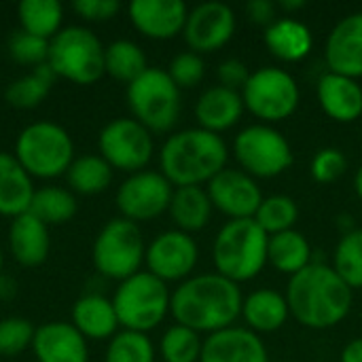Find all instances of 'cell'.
Wrapping results in <instances>:
<instances>
[{
	"instance_id": "cell-36",
	"label": "cell",
	"mask_w": 362,
	"mask_h": 362,
	"mask_svg": "<svg viewBox=\"0 0 362 362\" xmlns=\"http://www.w3.org/2000/svg\"><path fill=\"white\" fill-rule=\"evenodd\" d=\"M297 218H299V206L288 195L263 197V202L255 214L257 225L267 235H276V233H284V231L295 229Z\"/></svg>"
},
{
	"instance_id": "cell-22",
	"label": "cell",
	"mask_w": 362,
	"mask_h": 362,
	"mask_svg": "<svg viewBox=\"0 0 362 362\" xmlns=\"http://www.w3.org/2000/svg\"><path fill=\"white\" fill-rule=\"evenodd\" d=\"M318 104L337 123H354L362 115V87L356 78L325 72L316 87Z\"/></svg>"
},
{
	"instance_id": "cell-19",
	"label": "cell",
	"mask_w": 362,
	"mask_h": 362,
	"mask_svg": "<svg viewBox=\"0 0 362 362\" xmlns=\"http://www.w3.org/2000/svg\"><path fill=\"white\" fill-rule=\"evenodd\" d=\"M199 362H269V354L261 335L235 325L204 337Z\"/></svg>"
},
{
	"instance_id": "cell-9",
	"label": "cell",
	"mask_w": 362,
	"mask_h": 362,
	"mask_svg": "<svg viewBox=\"0 0 362 362\" xmlns=\"http://www.w3.org/2000/svg\"><path fill=\"white\" fill-rule=\"evenodd\" d=\"M146 255L144 235L140 225L117 216L110 218L95 235L91 246V263L93 269L117 284L142 272Z\"/></svg>"
},
{
	"instance_id": "cell-48",
	"label": "cell",
	"mask_w": 362,
	"mask_h": 362,
	"mask_svg": "<svg viewBox=\"0 0 362 362\" xmlns=\"http://www.w3.org/2000/svg\"><path fill=\"white\" fill-rule=\"evenodd\" d=\"M305 6V0H280L278 2V8L286 11V13H293V11H301Z\"/></svg>"
},
{
	"instance_id": "cell-13",
	"label": "cell",
	"mask_w": 362,
	"mask_h": 362,
	"mask_svg": "<svg viewBox=\"0 0 362 362\" xmlns=\"http://www.w3.org/2000/svg\"><path fill=\"white\" fill-rule=\"evenodd\" d=\"M172 195L174 187L159 170H142L129 174L119 185L115 202L123 218L140 225L165 214L170 210Z\"/></svg>"
},
{
	"instance_id": "cell-16",
	"label": "cell",
	"mask_w": 362,
	"mask_h": 362,
	"mask_svg": "<svg viewBox=\"0 0 362 362\" xmlns=\"http://www.w3.org/2000/svg\"><path fill=\"white\" fill-rule=\"evenodd\" d=\"M206 191L212 208L225 214L229 221L255 218L263 202V193L257 178L233 168H225L223 172H218L206 185Z\"/></svg>"
},
{
	"instance_id": "cell-12",
	"label": "cell",
	"mask_w": 362,
	"mask_h": 362,
	"mask_svg": "<svg viewBox=\"0 0 362 362\" xmlns=\"http://www.w3.org/2000/svg\"><path fill=\"white\" fill-rule=\"evenodd\" d=\"M98 155L112 170L129 176L146 170L155 155V140L153 134L134 117H119L100 129Z\"/></svg>"
},
{
	"instance_id": "cell-49",
	"label": "cell",
	"mask_w": 362,
	"mask_h": 362,
	"mask_svg": "<svg viewBox=\"0 0 362 362\" xmlns=\"http://www.w3.org/2000/svg\"><path fill=\"white\" fill-rule=\"evenodd\" d=\"M354 191H356V195L362 199V165L356 170V174H354Z\"/></svg>"
},
{
	"instance_id": "cell-46",
	"label": "cell",
	"mask_w": 362,
	"mask_h": 362,
	"mask_svg": "<svg viewBox=\"0 0 362 362\" xmlns=\"http://www.w3.org/2000/svg\"><path fill=\"white\" fill-rule=\"evenodd\" d=\"M341 362H362V337L352 339L341 350Z\"/></svg>"
},
{
	"instance_id": "cell-10",
	"label": "cell",
	"mask_w": 362,
	"mask_h": 362,
	"mask_svg": "<svg viewBox=\"0 0 362 362\" xmlns=\"http://www.w3.org/2000/svg\"><path fill=\"white\" fill-rule=\"evenodd\" d=\"M244 108L265 125L286 121L299 108L301 91L291 72L276 66H265L250 72L242 87Z\"/></svg>"
},
{
	"instance_id": "cell-39",
	"label": "cell",
	"mask_w": 362,
	"mask_h": 362,
	"mask_svg": "<svg viewBox=\"0 0 362 362\" xmlns=\"http://www.w3.org/2000/svg\"><path fill=\"white\" fill-rule=\"evenodd\" d=\"M36 327L21 316H8L0 320V356L13 358L32 348Z\"/></svg>"
},
{
	"instance_id": "cell-31",
	"label": "cell",
	"mask_w": 362,
	"mask_h": 362,
	"mask_svg": "<svg viewBox=\"0 0 362 362\" xmlns=\"http://www.w3.org/2000/svg\"><path fill=\"white\" fill-rule=\"evenodd\" d=\"M55 81H57V76L53 74V70L47 64H42V66L30 70L28 74L11 81L8 87L4 89V100L13 108L32 110L45 102V98L49 95Z\"/></svg>"
},
{
	"instance_id": "cell-34",
	"label": "cell",
	"mask_w": 362,
	"mask_h": 362,
	"mask_svg": "<svg viewBox=\"0 0 362 362\" xmlns=\"http://www.w3.org/2000/svg\"><path fill=\"white\" fill-rule=\"evenodd\" d=\"M146 68H148V62H146V55L138 42L127 40V38H119V40H112L110 45H106L104 70L115 81L129 85Z\"/></svg>"
},
{
	"instance_id": "cell-7",
	"label": "cell",
	"mask_w": 362,
	"mask_h": 362,
	"mask_svg": "<svg viewBox=\"0 0 362 362\" xmlns=\"http://www.w3.org/2000/svg\"><path fill=\"white\" fill-rule=\"evenodd\" d=\"M112 305L123 331L151 333L170 314L172 291L165 282L148 274L146 269L117 284L112 293Z\"/></svg>"
},
{
	"instance_id": "cell-1",
	"label": "cell",
	"mask_w": 362,
	"mask_h": 362,
	"mask_svg": "<svg viewBox=\"0 0 362 362\" xmlns=\"http://www.w3.org/2000/svg\"><path fill=\"white\" fill-rule=\"evenodd\" d=\"M244 295L240 284L212 274L191 276L172 291L170 314L176 325L189 327L199 335H212L235 327L242 318Z\"/></svg>"
},
{
	"instance_id": "cell-38",
	"label": "cell",
	"mask_w": 362,
	"mask_h": 362,
	"mask_svg": "<svg viewBox=\"0 0 362 362\" xmlns=\"http://www.w3.org/2000/svg\"><path fill=\"white\" fill-rule=\"evenodd\" d=\"M157 348L146 333L119 331L106 346L104 362H155Z\"/></svg>"
},
{
	"instance_id": "cell-32",
	"label": "cell",
	"mask_w": 362,
	"mask_h": 362,
	"mask_svg": "<svg viewBox=\"0 0 362 362\" xmlns=\"http://www.w3.org/2000/svg\"><path fill=\"white\" fill-rule=\"evenodd\" d=\"M115 170L100 155H81L66 172L68 189L76 195H100L112 182Z\"/></svg>"
},
{
	"instance_id": "cell-35",
	"label": "cell",
	"mask_w": 362,
	"mask_h": 362,
	"mask_svg": "<svg viewBox=\"0 0 362 362\" xmlns=\"http://www.w3.org/2000/svg\"><path fill=\"white\" fill-rule=\"evenodd\" d=\"M204 337L189 327L172 325L159 339V356L163 362H199Z\"/></svg>"
},
{
	"instance_id": "cell-8",
	"label": "cell",
	"mask_w": 362,
	"mask_h": 362,
	"mask_svg": "<svg viewBox=\"0 0 362 362\" xmlns=\"http://www.w3.org/2000/svg\"><path fill=\"white\" fill-rule=\"evenodd\" d=\"M125 100L132 117L151 134H168L180 117V89L163 68H146L127 85Z\"/></svg>"
},
{
	"instance_id": "cell-5",
	"label": "cell",
	"mask_w": 362,
	"mask_h": 362,
	"mask_svg": "<svg viewBox=\"0 0 362 362\" xmlns=\"http://www.w3.org/2000/svg\"><path fill=\"white\" fill-rule=\"evenodd\" d=\"M15 159L38 180H53L66 176L76 159L74 142L66 127L53 121H34L25 125L15 140Z\"/></svg>"
},
{
	"instance_id": "cell-28",
	"label": "cell",
	"mask_w": 362,
	"mask_h": 362,
	"mask_svg": "<svg viewBox=\"0 0 362 362\" xmlns=\"http://www.w3.org/2000/svg\"><path fill=\"white\" fill-rule=\"evenodd\" d=\"M212 210L214 208L204 187H178L174 189L168 212L174 223V229L193 235L208 227Z\"/></svg>"
},
{
	"instance_id": "cell-14",
	"label": "cell",
	"mask_w": 362,
	"mask_h": 362,
	"mask_svg": "<svg viewBox=\"0 0 362 362\" xmlns=\"http://www.w3.org/2000/svg\"><path fill=\"white\" fill-rule=\"evenodd\" d=\"M199 261V246L193 235L168 229L146 244L144 267L161 282H185L193 276Z\"/></svg>"
},
{
	"instance_id": "cell-45",
	"label": "cell",
	"mask_w": 362,
	"mask_h": 362,
	"mask_svg": "<svg viewBox=\"0 0 362 362\" xmlns=\"http://www.w3.org/2000/svg\"><path fill=\"white\" fill-rule=\"evenodd\" d=\"M276 13H278V4L272 2V0H250L246 4V15L257 25H267L269 28L278 19Z\"/></svg>"
},
{
	"instance_id": "cell-18",
	"label": "cell",
	"mask_w": 362,
	"mask_h": 362,
	"mask_svg": "<svg viewBox=\"0 0 362 362\" xmlns=\"http://www.w3.org/2000/svg\"><path fill=\"white\" fill-rule=\"evenodd\" d=\"M325 59L329 72L362 78V11L335 23L325 45Z\"/></svg>"
},
{
	"instance_id": "cell-25",
	"label": "cell",
	"mask_w": 362,
	"mask_h": 362,
	"mask_svg": "<svg viewBox=\"0 0 362 362\" xmlns=\"http://www.w3.org/2000/svg\"><path fill=\"white\" fill-rule=\"evenodd\" d=\"M36 187L13 153L0 151V216L17 218L30 212Z\"/></svg>"
},
{
	"instance_id": "cell-11",
	"label": "cell",
	"mask_w": 362,
	"mask_h": 362,
	"mask_svg": "<svg viewBox=\"0 0 362 362\" xmlns=\"http://www.w3.org/2000/svg\"><path fill=\"white\" fill-rule=\"evenodd\" d=\"M231 151L240 170L252 178H276L295 161L293 146L286 136L265 123H255L238 132Z\"/></svg>"
},
{
	"instance_id": "cell-47",
	"label": "cell",
	"mask_w": 362,
	"mask_h": 362,
	"mask_svg": "<svg viewBox=\"0 0 362 362\" xmlns=\"http://www.w3.org/2000/svg\"><path fill=\"white\" fill-rule=\"evenodd\" d=\"M15 295H17V284H15V280L2 274V276H0V301H8V299H13Z\"/></svg>"
},
{
	"instance_id": "cell-17",
	"label": "cell",
	"mask_w": 362,
	"mask_h": 362,
	"mask_svg": "<svg viewBox=\"0 0 362 362\" xmlns=\"http://www.w3.org/2000/svg\"><path fill=\"white\" fill-rule=\"evenodd\" d=\"M189 8L182 0H134L127 6L132 25L151 40H170L182 34Z\"/></svg>"
},
{
	"instance_id": "cell-42",
	"label": "cell",
	"mask_w": 362,
	"mask_h": 362,
	"mask_svg": "<svg viewBox=\"0 0 362 362\" xmlns=\"http://www.w3.org/2000/svg\"><path fill=\"white\" fill-rule=\"evenodd\" d=\"M346 170H348L346 155L339 148H333V146L320 148L314 155L312 163H310V174L320 185H329V182L339 180L346 174Z\"/></svg>"
},
{
	"instance_id": "cell-30",
	"label": "cell",
	"mask_w": 362,
	"mask_h": 362,
	"mask_svg": "<svg viewBox=\"0 0 362 362\" xmlns=\"http://www.w3.org/2000/svg\"><path fill=\"white\" fill-rule=\"evenodd\" d=\"M17 19L19 30L51 40L64 28V6L57 0H21Z\"/></svg>"
},
{
	"instance_id": "cell-29",
	"label": "cell",
	"mask_w": 362,
	"mask_h": 362,
	"mask_svg": "<svg viewBox=\"0 0 362 362\" xmlns=\"http://www.w3.org/2000/svg\"><path fill=\"white\" fill-rule=\"evenodd\" d=\"M267 263L272 267H276L280 274L295 276V274L303 272L308 265L314 263V259H312V244L297 229L269 235V242H267Z\"/></svg>"
},
{
	"instance_id": "cell-21",
	"label": "cell",
	"mask_w": 362,
	"mask_h": 362,
	"mask_svg": "<svg viewBox=\"0 0 362 362\" xmlns=\"http://www.w3.org/2000/svg\"><path fill=\"white\" fill-rule=\"evenodd\" d=\"M70 325L87 341H110L121 331L112 299L100 293H85L74 301Z\"/></svg>"
},
{
	"instance_id": "cell-23",
	"label": "cell",
	"mask_w": 362,
	"mask_h": 362,
	"mask_svg": "<svg viewBox=\"0 0 362 362\" xmlns=\"http://www.w3.org/2000/svg\"><path fill=\"white\" fill-rule=\"evenodd\" d=\"M6 242L8 252L21 267H38L49 259V227L42 221H38L32 212H25L11 221Z\"/></svg>"
},
{
	"instance_id": "cell-24",
	"label": "cell",
	"mask_w": 362,
	"mask_h": 362,
	"mask_svg": "<svg viewBox=\"0 0 362 362\" xmlns=\"http://www.w3.org/2000/svg\"><path fill=\"white\" fill-rule=\"evenodd\" d=\"M244 100L240 91L214 85L208 87L195 102V119L197 127L208 129L212 134H223L240 123L244 115Z\"/></svg>"
},
{
	"instance_id": "cell-40",
	"label": "cell",
	"mask_w": 362,
	"mask_h": 362,
	"mask_svg": "<svg viewBox=\"0 0 362 362\" xmlns=\"http://www.w3.org/2000/svg\"><path fill=\"white\" fill-rule=\"evenodd\" d=\"M6 49L13 62L21 66H30L32 70L47 64V57H49V40L28 34L23 30H17L8 36Z\"/></svg>"
},
{
	"instance_id": "cell-50",
	"label": "cell",
	"mask_w": 362,
	"mask_h": 362,
	"mask_svg": "<svg viewBox=\"0 0 362 362\" xmlns=\"http://www.w3.org/2000/svg\"><path fill=\"white\" fill-rule=\"evenodd\" d=\"M2 267H4V250L0 246V276H2Z\"/></svg>"
},
{
	"instance_id": "cell-37",
	"label": "cell",
	"mask_w": 362,
	"mask_h": 362,
	"mask_svg": "<svg viewBox=\"0 0 362 362\" xmlns=\"http://www.w3.org/2000/svg\"><path fill=\"white\" fill-rule=\"evenodd\" d=\"M331 267L352 291L362 288V229L341 235L335 246Z\"/></svg>"
},
{
	"instance_id": "cell-6",
	"label": "cell",
	"mask_w": 362,
	"mask_h": 362,
	"mask_svg": "<svg viewBox=\"0 0 362 362\" xmlns=\"http://www.w3.org/2000/svg\"><path fill=\"white\" fill-rule=\"evenodd\" d=\"M104 51L106 47L93 30L85 25H64L49 40L47 66L57 78L87 87L106 74Z\"/></svg>"
},
{
	"instance_id": "cell-3",
	"label": "cell",
	"mask_w": 362,
	"mask_h": 362,
	"mask_svg": "<svg viewBox=\"0 0 362 362\" xmlns=\"http://www.w3.org/2000/svg\"><path fill=\"white\" fill-rule=\"evenodd\" d=\"M229 148L223 136L187 127L168 136L159 148V172L178 187H204L227 168Z\"/></svg>"
},
{
	"instance_id": "cell-26",
	"label": "cell",
	"mask_w": 362,
	"mask_h": 362,
	"mask_svg": "<svg viewBox=\"0 0 362 362\" xmlns=\"http://www.w3.org/2000/svg\"><path fill=\"white\" fill-rule=\"evenodd\" d=\"M291 316L286 295L274 288H259L244 297L242 318L246 329L257 335L280 331Z\"/></svg>"
},
{
	"instance_id": "cell-33",
	"label": "cell",
	"mask_w": 362,
	"mask_h": 362,
	"mask_svg": "<svg viewBox=\"0 0 362 362\" xmlns=\"http://www.w3.org/2000/svg\"><path fill=\"white\" fill-rule=\"evenodd\" d=\"M76 210H78V204H76L74 193L70 189L53 187V185L36 189L32 206H30V212L38 221H42L47 227L70 223L76 216Z\"/></svg>"
},
{
	"instance_id": "cell-44",
	"label": "cell",
	"mask_w": 362,
	"mask_h": 362,
	"mask_svg": "<svg viewBox=\"0 0 362 362\" xmlns=\"http://www.w3.org/2000/svg\"><path fill=\"white\" fill-rule=\"evenodd\" d=\"M216 78H218L221 87H227V89H233V91H242V87L250 78V70H248V66L242 59L231 57V59H225V62L218 64Z\"/></svg>"
},
{
	"instance_id": "cell-27",
	"label": "cell",
	"mask_w": 362,
	"mask_h": 362,
	"mask_svg": "<svg viewBox=\"0 0 362 362\" xmlns=\"http://www.w3.org/2000/svg\"><path fill=\"white\" fill-rule=\"evenodd\" d=\"M267 51L280 62L293 64L310 55L314 47V36L310 28L295 17H280L263 34Z\"/></svg>"
},
{
	"instance_id": "cell-2",
	"label": "cell",
	"mask_w": 362,
	"mask_h": 362,
	"mask_svg": "<svg viewBox=\"0 0 362 362\" xmlns=\"http://www.w3.org/2000/svg\"><path fill=\"white\" fill-rule=\"evenodd\" d=\"M354 291L337 276V272L314 261L303 272L291 276L286 301L291 316L305 329L325 331L344 322L352 310Z\"/></svg>"
},
{
	"instance_id": "cell-20",
	"label": "cell",
	"mask_w": 362,
	"mask_h": 362,
	"mask_svg": "<svg viewBox=\"0 0 362 362\" xmlns=\"http://www.w3.org/2000/svg\"><path fill=\"white\" fill-rule=\"evenodd\" d=\"M32 354L36 362H89V341L70 322L53 320L36 327Z\"/></svg>"
},
{
	"instance_id": "cell-4",
	"label": "cell",
	"mask_w": 362,
	"mask_h": 362,
	"mask_svg": "<svg viewBox=\"0 0 362 362\" xmlns=\"http://www.w3.org/2000/svg\"><path fill=\"white\" fill-rule=\"evenodd\" d=\"M267 242L255 218L227 221L212 244L214 272L235 284L255 280L267 265Z\"/></svg>"
},
{
	"instance_id": "cell-43",
	"label": "cell",
	"mask_w": 362,
	"mask_h": 362,
	"mask_svg": "<svg viewBox=\"0 0 362 362\" xmlns=\"http://www.w3.org/2000/svg\"><path fill=\"white\" fill-rule=\"evenodd\" d=\"M72 11L85 21H108L121 11V2L117 0H76Z\"/></svg>"
},
{
	"instance_id": "cell-41",
	"label": "cell",
	"mask_w": 362,
	"mask_h": 362,
	"mask_svg": "<svg viewBox=\"0 0 362 362\" xmlns=\"http://www.w3.org/2000/svg\"><path fill=\"white\" fill-rule=\"evenodd\" d=\"M168 74L170 78L176 83V87L182 91V89H193L197 87L204 76H206V62L199 53H193V51H182L178 53L170 66H168Z\"/></svg>"
},
{
	"instance_id": "cell-15",
	"label": "cell",
	"mask_w": 362,
	"mask_h": 362,
	"mask_svg": "<svg viewBox=\"0 0 362 362\" xmlns=\"http://www.w3.org/2000/svg\"><path fill=\"white\" fill-rule=\"evenodd\" d=\"M235 13L229 4L210 0L193 6L187 15L182 30L185 42L193 53H214L221 51L235 34Z\"/></svg>"
}]
</instances>
